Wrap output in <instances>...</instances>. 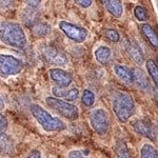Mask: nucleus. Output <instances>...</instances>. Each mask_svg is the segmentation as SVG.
I'll use <instances>...</instances> for the list:
<instances>
[{
    "label": "nucleus",
    "instance_id": "obj_1",
    "mask_svg": "<svg viewBox=\"0 0 158 158\" xmlns=\"http://www.w3.org/2000/svg\"><path fill=\"white\" fill-rule=\"evenodd\" d=\"M30 112L40 128L48 133H59L65 131L68 128L64 121L51 114L38 103L30 104Z\"/></svg>",
    "mask_w": 158,
    "mask_h": 158
},
{
    "label": "nucleus",
    "instance_id": "obj_2",
    "mask_svg": "<svg viewBox=\"0 0 158 158\" xmlns=\"http://www.w3.org/2000/svg\"><path fill=\"white\" fill-rule=\"evenodd\" d=\"M112 110L118 121L121 123L129 122L136 111L133 96L123 91L114 92L112 96Z\"/></svg>",
    "mask_w": 158,
    "mask_h": 158
},
{
    "label": "nucleus",
    "instance_id": "obj_3",
    "mask_svg": "<svg viewBox=\"0 0 158 158\" xmlns=\"http://www.w3.org/2000/svg\"><path fill=\"white\" fill-rule=\"evenodd\" d=\"M0 41L14 49H24L27 45V36L22 27L17 22H0Z\"/></svg>",
    "mask_w": 158,
    "mask_h": 158
},
{
    "label": "nucleus",
    "instance_id": "obj_4",
    "mask_svg": "<svg viewBox=\"0 0 158 158\" xmlns=\"http://www.w3.org/2000/svg\"><path fill=\"white\" fill-rule=\"evenodd\" d=\"M45 103L49 106V108L69 121L78 120L79 116H80L78 106L70 101L63 100V99L54 97V96H48L45 98Z\"/></svg>",
    "mask_w": 158,
    "mask_h": 158
},
{
    "label": "nucleus",
    "instance_id": "obj_5",
    "mask_svg": "<svg viewBox=\"0 0 158 158\" xmlns=\"http://www.w3.org/2000/svg\"><path fill=\"white\" fill-rule=\"evenodd\" d=\"M89 122L93 131L99 136H104L109 133L111 121L109 113L102 108H96L89 113Z\"/></svg>",
    "mask_w": 158,
    "mask_h": 158
},
{
    "label": "nucleus",
    "instance_id": "obj_6",
    "mask_svg": "<svg viewBox=\"0 0 158 158\" xmlns=\"http://www.w3.org/2000/svg\"><path fill=\"white\" fill-rule=\"evenodd\" d=\"M23 70V62L10 54H0V77L16 76Z\"/></svg>",
    "mask_w": 158,
    "mask_h": 158
},
{
    "label": "nucleus",
    "instance_id": "obj_7",
    "mask_svg": "<svg viewBox=\"0 0 158 158\" xmlns=\"http://www.w3.org/2000/svg\"><path fill=\"white\" fill-rule=\"evenodd\" d=\"M58 27H59L61 32H62L69 39L72 40L74 42L81 43L85 41L89 36V31L86 30L85 27L71 23V22L60 21Z\"/></svg>",
    "mask_w": 158,
    "mask_h": 158
},
{
    "label": "nucleus",
    "instance_id": "obj_8",
    "mask_svg": "<svg viewBox=\"0 0 158 158\" xmlns=\"http://www.w3.org/2000/svg\"><path fill=\"white\" fill-rule=\"evenodd\" d=\"M42 57L48 63L52 65H67L69 62L68 57L63 52L53 45H43L41 48Z\"/></svg>",
    "mask_w": 158,
    "mask_h": 158
},
{
    "label": "nucleus",
    "instance_id": "obj_9",
    "mask_svg": "<svg viewBox=\"0 0 158 158\" xmlns=\"http://www.w3.org/2000/svg\"><path fill=\"white\" fill-rule=\"evenodd\" d=\"M134 132L139 136L155 141L157 138V129L155 124L149 119H138L132 123Z\"/></svg>",
    "mask_w": 158,
    "mask_h": 158
},
{
    "label": "nucleus",
    "instance_id": "obj_10",
    "mask_svg": "<svg viewBox=\"0 0 158 158\" xmlns=\"http://www.w3.org/2000/svg\"><path fill=\"white\" fill-rule=\"evenodd\" d=\"M49 75L53 82L56 83V86H59V88H69L73 82L72 74L63 69H51L49 71Z\"/></svg>",
    "mask_w": 158,
    "mask_h": 158
},
{
    "label": "nucleus",
    "instance_id": "obj_11",
    "mask_svg": "<svg viewBox=\"0 0 158 158\" xmlns=\"http://www.w3.org/2000/svg\"><path fill=\"white\" fill-rule=\"evenodd\" d=\"M113 71L117 76V78L127 85H134L133 69H130L123 64H115L113 67Z\"/></svg>",
    "mask_w": 158,
    "mask_h": 158
},
{
    "label": "nucleus",
    "instance_id": "obj_12",
    "mask_svg": "<svg viewBox=\"0 0 158 158\" xmlns=\"http://www.w3.org/2000/svg\"><path fill=\"white\" fill-rule=\"evenodd\" d=\"M52 93L54 97L63 99L67 101H75L79 97V91L78 89H69V88H59V86H55L52 89Z\"/></svg>",
    "mask_w": 158,
    "mask_h": 158
},
{
    "label": "nucleus",
    "instance_id": "obj_13",
    "mask_svg": "<svg viewBox=\"0 0 158 158\" xmlns=\"http://www.w3.org/2000/svg\"><path fill=\"white\" fill-rule=\"evenodd\" d=\"M103 6L106 9L112 16L116 18H120L123 14V6L120 0H100Z\"/></svg>",
    "mask_w": 158,
    "mask_h": 158
},
{
    "label": "nucleus",
    "instance_id": "obj_14",
    "mask_svg": "<svg viewBox=\"0 0 158 158\" xmlns=\"http://www.w3.org/2000/svg\"><path fill=\"white\" fill-rule=\"evenodd\" d=\"M127 52L130 57L132 58V60L137 64H142V62L144 61V55L142 53L141 49L134 42H130L127 47Z\"/></svg>",
    "mask_w": 158,
    "mask_h": 158
},
{
    "label": "nucleus",
    "instance_id": "obj_15",
    "mask_svg": "<svg viewBox=\"0 0 158 158\" xmlns=\"http://www.w3.org/2000/svg\"><path fill=\"white\" fill-rule=\"evenodd\" d=\"M0 151L6 154L14 153L15 151L14 140L6 132H0Z\"/></svg>",
    "mask_w": 158,
    "mask_h": 158
},
{
    "label": "nucleus",
    "instance_id": "obj_16",
    "mask_svg": "<svg viewBox=\"0 0 158 158\" xmlns=\"http://www.w3.org/2000/svg\"><path fill=\"white\" fill-rule=\"evenodd\" d=\"M95 58L96 60L98 61L101 64H106L110 60H111L112 57V51L109 47H106V45H100L97 49L95 50Z\"/></svg>",
    "mask_w": 158,
    "mask_h": 158
},
{
    "label": "nucleus",
    "instance_id": "obj_17",
    "mask_svg": "<svg viewBox=\"0 0 158 158\" xmlns=\"http://www.w3.org/2000/svg\"><path fill=\"white\" fill-rule=\"evenodd\" d=\"M141 33L144 36V38L149 41L150 44L152 45L153 48L157 49L158 47V39H157V35L155 33V31L153 30V27L150 24L144 23L141 25Z\"/></svg>",
    "mask_w": 158,
    "mask_h": 158
},
{
    "label": "nucleus",
    "instance_id": "obj_18",
    "mask_svg": "<svg viewBox=\"0 0 158 158\" xmlns=\"http://www.w3.org/2000/svg\"><path fill=\"white\" fill-rule=\"evenodd\" d=\"M133 76H134V85H137L138 88L142 89V90L148 88L149 81H148V77L143 71L140 70V69H133Z\"/></svg>",
    "mask_w": 158,
    "mask_h": 158
},
{
    "label": "nucleus",
    "instance_id": "obj_19",
    "mask_svg": "<svg viewBox=\"0 0 158 158\" xmlns=\"http://www.w3.org/2000/svg\"><path fill=\"white\" fill-rule=\"evenodd\" d=\"M51 25L45 22H37V23L33 24L32 32L36 36H48L51 33Z\"/></svg>",
    "mask_w": 158,
    "mask_h": 158
},
{
    "label": "nucleus",
    "instance_id": "obj_20",
    "mask_svg": "<svg viewBox=\"0 0 158 158\" xmlns=\"http://www.w3.org/2000/svg\"><path fill=\"white\" fill-rule=\"evenodd\" d=\"M140 158H157V150L153 143H143L140 148Z\"/></svg>",
    "mask_w": 158,
    "mask_h": 158
},
{
    "label": "nucleus",
    "instance_id": "obj_21",
    "mask_svg": "<svg viewBox=\"0 0 158 158\" xmlns=\"http://www.w3.org/2000/svg\"><path fill=\"white\" fill-rule=\"evenodd\" d=\"M146 67H147V71L149 73L150 77L153 80L154 85H157V79H158V70H157V64L154 61V59H148L146 62Z\"/></svg>",
    "mask_w": 158,
    "mask_h": 158
},
{
    "label": "nucleus",
    "instance_id": "obj_22",
    "mask_svg": "<svg viewBox=\"0 0 158 158\" xmlns=\"http://www.w3.org/2000/svg\"><path fill=\"white\" fill-rule=\"evenodd\" d=\"M81 103L86 108H91L95 103V94L91 90H85L81 94Z\"/></svg>",
    "mask_w": 158,
    "mask_h": 158
},
{
    "label": "nucleus",
    "instance_id": "obj_23",
    "mask_svg": "<svg viewBox=\"0 0 158 158\" xmlns=\"http://www.w3.org/2000/svg\"><path fill=\"white\" fill-rule=\"evenodd\" d=\"M115 158H133L124 142H119L115 150Z\"/></svg>",
    "mask_w": 158,
    "mask_h": 158
},
{
    "label": "nucleus",
    "instance_id": "obj_24",
    "mask_svg": "<svg viewBox=\"0 0 158 158\" xmlns=\"http://www.w3.org/2000/svg\"><path fill=\"white\" fill-rule=\"evenodd\" d=\"M134 15L136 17L137 20L139 21H146L148 19V13L146 11V9L140 6H137L134 10Z\"/></svg>",
    "mask_w": 158,
    "mask_h": 158
},
{
    "label": "nucleus",
    "instance_id": "obj_25",
    "mask_svg": "<svg viewBox=\"0 0 158 158\" xmlns=\"http://www.w3.org/2000/svg\"><path fill=\"white\" fill-rule=\"evenodd\" d=\"M104 36H106L110 41L112 42H118L120 40V35L116 30L113 29H108L104 31Z\"/></svg>",
    "mask_w": 158,
    "mask_h": 158
},
{
    "label": "nucleus",
    "instance_id": "obj_26",
    "mask_svg": "<svg viewBox=\"0 0 158 158\" xmlns=\"http://www.w3.org/2000/svg\"><path fill=\"white\" fill-rule=\"evenodd\" d=\"M67 158H89L88 153L82 151V150L75 149V150H71L68 153Z\"/></svg>",
    "mask_w": 158,
    "mask_h": 158
},
{
    "label": "nucleus",
    "instance_id": "obj_27",
    "mask_svg": "<svg viewBox=\"0 0 158 158\" xmlns=\"http://www.w3.org/2000/svg\"><path fill=\"white\" fill-rule=\"evenodd\" d=\"M7 127H9V121H7L6 117L0 111V132H6Z\"/></svg>",
    "mask_w": 158,
    "mask_h": 158
},
{
    "label": "nucleus",
    "instance_id": "obj_28",
    "mask_svg": "<svg viewBox=\"0 0 158 158\" xmlns=\"http://www.w3.org/2000/svg\"><path fill=\"white\" fill-rule=\"evenodd\" d=\"M24 158H42V153L38 149H33L27 153Z\"/></svg>",
    "mask_w": 158,
    "mask_h": 158
},
{
    "label": "nucleus",
    "instance_id": "obj_29",
    "mask_svg": "<svg viewBox=\"0 0 158 158\" xmlns=\"http://www.w3.org/2000/svg\"><path fill=\"white\" fill-rule=\"evenodd\" d=\"M77 6L83 7V9H88L92 6L93 3V0H73Z\"/></svg>",
    "mask_w": 158,
    "mask_h": 158
},
{
    "label": "nucleus",
    "instance_id": "obj_30",
    "mask_svg": "<svg viewBox=\"0 0 158 158\" xmlns=\"http://www.w3.org/2000/svg\"><path fill=\"white\" fill-rule=\"evenodd\" d=\"M14 3V0H0V6L2 9H9Z\"/></svg>",
    "mask_w": 158,
    "mask_h": 158
},
{
    "label": "nucleus",
    "instance_id": "obj_31",
    "mask_svg": "<svg viewBox=\"0 0 158 158\" xmlns=\"http://www.w3.org/2000/svg\"><path fill=\"white\" fill-rule=\"evenodd\" d=\"M27 2V4L31 7H37L40 4L41 0H24Z\"/></svg>",
    "mask_w": 158,
    "mask_h": 158
},
{
    "label": "nucleus",
    "instance_id": "obj_32",
    "mask_svg": "<svg viewBox=\"0 0 158 158\" xmlns=\"http://www.w3.org/2000/svg\"><path fill=\"white\" fill-rule=\"evenodd\" d=\"M4 108H6V103H4V101H3V99H2L1 96H0V111L4 110Z\"/></svg>",
    "mask_w": 158,
    "mask_h": 158
},
{
    "label": "nucleus",
    "instance_id": "obj_33",
    "mask_svg": "<svg viewBox=\"0 0 158 158\" xmlns=\"http://www.w3.org/2000/svg\"><path fill=\"white\" fill-rule=\"evenodd\" d=\"M45 158H57V157H55V156H52V155H50V156H48V157H45Z\"/></svg>",
    "mask_w": 158,
    "mask_h": 158
}]
</instances>
